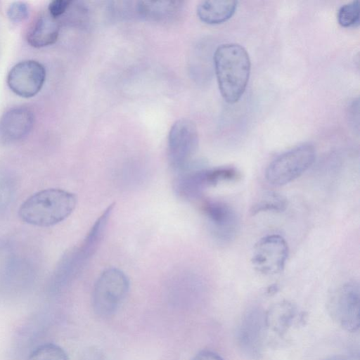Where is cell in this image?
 Returning <instances> with one entry per match:
<instances>
[{
    "instance_id": "obj_1",
    "label": "cell",
    "mask_w": 360,
    "mask_h": 360,
    "mask_svg": "<svg viewBox=\"0 0 360 360\" xmlns=\"http://www.w3.org/2000/svg\"><path fill=\"white\" fill-rule=\"evenodd\" d=\"M214 64L221 96L228 103H236L243 94L250 77L248 53L238 44H223L214 51Z\"/></svg>"
},
{
    "instance_id": "obj_2",
    "label": "cell",
    "mask_w": 360,
    "mask_h": 360,
    "mask_svg": "<svg viewBox=\"0 0 360 360\" xmlns=\"http://www.w3.org/2000/svg\"><path fill=\"white\" fill-rule=\"evenodd\" d=\"M77 205L76 195L60 188H48L29 197L19 209L24 222L37 226H50L68 217Z\"/></svg>"
},
{
    "instance_id": "obj_3",
    "label": "cell",
    "mask_w": 360,
    "mask_h": 360,
    "mask_svg": "<svg viewBox=\"0 0 360 360\" xmlns=\"http://www.w3.org/2000/svg\"><path fill=\"white\" fill-rule=\"evenodd\" d=\"M316 150L310 143L297 146L278 156L268 166L265 176L274 186L285 185L307 171L314 162Z\"/></svg>"
},
{
    "instance_id": "obj_4",
    "label": "cell",
    "mask_w": 360,
    "mask_h": 360,
    "mask_svg": "<svg viewBox=\"0 0 360 360\" xmlns=\"http://www.w3.org/2000/svg\"><path fill=\"white\" fill-rule=\"evenodd\" d=\"M129 288L127 276L121 270L110 268L96 281L92 294V306L100 316L112 314L124 300Z\"/></svg>"
},
{
    "instance_id": "obj_5",
    "label": "cell",
    "mask_w": 360,
    "mask_h": 360,
    "mask_svg": "<svg viewBox=\"0 0 360 360\" xmlns=\"http://www.w3.org/2000/svg\"><path fill=\"white\" fill-rule=\"evenodd\" d=\"M198 143L195 124L186 118L176 120L171 127L168 136V157L172 167L180 172L191 167Z\"/></svg>"
},
{
    "instance_id": "obj_6",
    "label": "cell",
    "mask_w": 360,
    "mask_h": 360,
    "mask_svg": "<svg viewBox=\"0 0 360 360\" xmlns=\"http://www.w3.org/2000/svg\"><path fill=\"white\" fill-rule=\"evenodd\" d=\"M265 311L252 307L243 314L238 327L236 340L242 353L250 359H259L264 351Z\"/></svg>"
},
{
    "instance_id": "obj_7",
    "label": "cell",
    "mask_w": 360,
    "mask_h": 360,
    "mask_svg": "<svg viewBox=\"0 0 360 360\" xmlns=\"http://www.w3.org/2000/svg\"><path fill=\"white\" fill-rule=\"evenodd\" d=\"M359 285L349 281L332 295L328 311L332 318L345 330L355 332L359 328Z\"/></svg>"
},
{
    "instance_id": "obj_8",
    "label": "cell",
    "mask_w": 360,
    "mask_h": 360,
    "mask_svg": "<svg viewBox=\"0 0 360 360\" xmlns=\"http://www.w3.org/2000/svg\"><path fill=\"white\" fill-rule=\"evenodd\" d=\"M288 257V247L285 239L272 234L264 236L255 244L251 262L258 272L274 275L283 270Z\"/></svg>"
},
{
    "instance_id": "obj_9",
    "label": "cell",
    "mask_w": 360,
    "mask_h": 360,
    "mask_svg": "<svg viewBox=\"0 0 360 360\" xmlns=\"http://www.w3.org/2000/svg\"><path fill=\"white\" fill-rule=\"evenodd\" d=\"M45 79L44 66L34 60H26L15 64L7 75L9 88L23 98L37 95L43 87Z\"/></svg>"
},
{
    "instance_id": "obj_10",
    "label": "cell",
    "mask_w": 360,
    "mask_h": 360,
    "mask_svg": "<svg viewBox=\"0 0 360 360\" xmlns=\"http://www.w3.org/2000/svg\"><path fill=\"white\" fill-rule=\"evenodd\" d=\"M227 174L224 167L195 169L192 167L181 172L174 183L178 195L185 198L200 197L208 187L226 181Z\"/></svg>"
},
{
    "instance_id": "obj_11",
    "label": "cell",
    "mask_w": 360,
    "mask_h": 360,
    "mask_svg": "<svg viewBox=\"0 0 360 360\" xmlns=\"http://www.w3.org/2000/svg\"><path fill=\"white\" fill-rule=\"evenodd\" d=\"M202 212L217 240L228 243L235 238L239 229V219L229 205L218 200H207L202 205Z\"/></svg>"
},
{
    "instance_id": "obj_12",
    "label": "cell",
    "mask_w": 360,
    "mask_h": 360,
    "mask_svg": "<svg viewBox=\"0 0 360 360\" xmlns=\"http://www.w3.org/2000/svg\"><path fill=\"white\" fill-rule=\"evenodd\" d=\"M34 123V115L28 107L21 105L7 110L0 118V142L13 143L25 139Z\"/></svg>"
},
{
    "instance_id": "obj_13",
    "label": "cell",
    "mask_w": 360,
    "mask_h": 360,
    "mask_svg": "<svg viewBox=\"0 0 360 360\" xmlns=\"http://www.w3.org/2000/svg\"><path fill=\"white\" fill-rule=\"evenodd\" d=\"M60 21L49 12L41 13L30 28L27 39L30 46L42 48L53 44L60 32Z\"/></svg>"
},
{
    "instance_id": "obj_14",
    "label": "cell",
    "mask_w": 360,
    "mask_h": 360,
    "mask_svg": "<svg viewBox=\"0 0 360 360\" xmlns=\"http://www.w3.org/2000/svg\"><path fill=\"white\" fill-rule=\"evenodd\" d=\"M297 315V307L291 302L283 300L273 304L265 311L266 328L283 335L292 324Z\"/></svg>"
},
{
    "instance_id": "obj_15",
    "label": "cell",
    "mask_w": 360,
    "mask_h": 360,
    "mask_svg": "<svg viewBox=\"0 0 360 360\" xmlns=\"http://www.w3.org/2000/svg\"><path fill=\"white\" fill-rule=\"evenodd\" d=\"M238 1L213 0L200 2L197 7L199 18L207 24H219L229 20L235 13Z\"/></svg>"
},
{
    "instance_id": "obj_16",
    "label": "cell",
    "mask_w": 360,
    "mask_h": 360,
    "mask_svg": "<svg viewBox=\"0 0 360 360\" xmlns=\"http://www.w3.org/2000/svg\"><path fill=\"white\" fill-rule=\"evenodd\" d=\"M114 206L115 204H111L103 211L88 232L81 247L77 250L83 262L89 259L98 249L105 234Z\"/></svg>"
},
{
    "instance_id": "obj_17",
    "label": "cell",
    "mask_w": 360,
    "mask_h": 360,
    "mask_svg": "<svg viewBox=\"0 0 360 360\" xmlns=\"http://www.w3.org/2000/svg\"><path fill=\"white\" fill-rule=\"evenodd\" d=\"M182 1H139L137 11L143 17L153 20H167L179 14Z\"/></svg>"
},
{
    "instance_id": "obj_18",
    "label": "cell",
    "mask_w": 360,
    "mask_h": 360,
    "mask_svg": "<svg viewBox=\"0 0 360 360\" xmlns=\"http://www.w3.org/2000/svg\"><path fill=\"white\" fill-rule=\"evenodd\" d=\"M287 205V200L283 195L275 192H266L252 205L250 212L252 215L266 212H281L286 209Z\"/></svg>"
},
{
    "instance_id": "obj_19",
    "label": "cell",
    "mask_w": 360,
    "mask_h": 360,
    "mask_svg": "<svg viewBox=\"0 0 360 360\" xmlns=\"http://www.w3.org/2000/svg\"><path fill=\"white\" fill-rule=\"evenodd\" d=\"M29 360H68L65 350L53 343H45L37 347L30 354Z\"/></svg>"
},
{
    "instance_id": "obj_20",
    "label": "cell",
    "mask_w": 360,
    "mask_h": 360,
    "mask_svg": "<svg viewBox=\"0 0 360 360\" xmlns=\"http://www.w3.org/2000/svg\"><path fill=\"white\" fill-rule=\"evenodd\" d=\"M338 21L345 27L358 26L359 25V1H352L342 5L338 12Z\"/></svg>"
},
{
    "instance_id": "obj_21",
    "label": "cell",
    "mask_w": 360,
    "mask_h": 360,
    "mask_svg": "<svg viewBox=\"0 0 360 360\" xmlns=\"http://www.w3.org/2000/svg\"><path fill=\"white\" fill-rule=\"evenodd\" d=\"M29 15V8L22 1L13 2L7 9V16L13 22H20Z\"/></svg>"
},
{
    "instance_id": "obj_22",
    "label": "cell",
    "mask_w": 360,
    "mask_h": 360,
    "mask_svg": "<svg viewBox=\"0 0 360 360\" xmlns=\"http://www.w3.org/2000/svg\"><path fill=\"white\" fill-rule=\"evenodd\" d=\"M72 1L70 0L53 1L49 5L48 12L51 16L59 20L65 15Z\"/></svg>"
},
{
    "instance_id": "obj_23",
    "label": "cell",
    "mask_w": 360,
    "mask_h": 360,
    "mask_svg": "<svg viewBox=\"0 0 360 360\" xmlns=\"http://www.w3.org/2000/svg\"><path fill=\"white\" fill-rule=\"evenodd\" d=\"M193 360H224L218 354L210 351L203 350L199 352Z\"/></svg>"
},
{
    "instance_id": "obj_24",
    "label": "cell",
    "mask_w": 360,
    "mask_h": 360,
    "mask_svg": "<svg viewBox=\"0 0 360 360\" xmlns=\"http://www.w3.org/2000/svg\"><path fill=\"white\" fill-rule=\"evenodd\" d=\"M325 360H347V358L342 355H335L333 356H330L329 358H327Z\"/></svg>"
}]
</instances>
